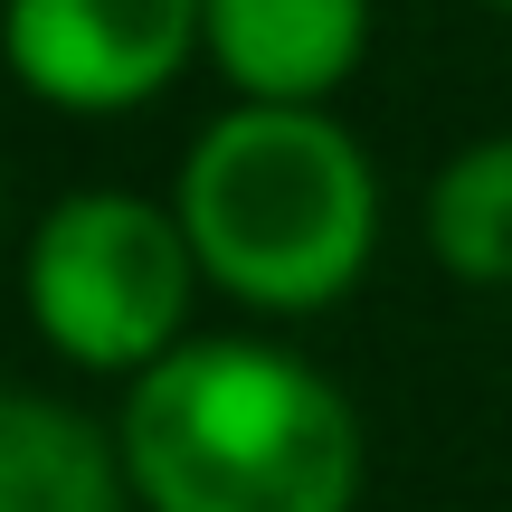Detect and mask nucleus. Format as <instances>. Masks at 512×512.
<instances>
[{
	"label": "nucleus",
	"instance_id": "obj_1",
	"mask_svg": "<svg viewBox=\"0 0 512 512\" xmlns=\"http://www.w3.org/2000/svg\"><path fill=\"white\" fill-rule=\"evenodd\" d=\"M124 475L143 512H351L361 418L275 342H181L124 389Z\"/></svg>",
	"mask_w": 512,
	"mask_h": 512
},
{
	"label": "nucleus",
	"instance_id": "obj_2",
	"mask_svg": "<svg viewBox=\"0 0 512 512\" xmlns=\"http://www.w3.org/2000/svg\"><path fill=\"white\" fill-rule=\"evenodd\" d=\"M181 228L209 285L256 313H323L370 275L380 171L323 105H238L181 162Z\"/></svg>",
	"mask_w": 512,
	"mask_h": 512
},
{
	"label": "nucleus",
	"instance_id": "obj_3",
	"mask_svg": "<svg viewBox=\"0 0 512 512\" xmlns=\"http://www.w3.org/2000/svg\"><path fill=\"white\" fill-rule=\"evenodd\" d=\"M200 285L181 209H152L143 190H67L29 238V323L57 361L124 370L181 351V313Z\"/></svg>",
	"mask_w": 512,
	"mask_h": 512
},
{
	"label": "nucleus",
	"instance_id": "obj_4",
	"mask_svg": "<svg viewBox=\"0 0 512 512\" xmlns=\"http://www.w3.org/2000/svg\"><path fill=\"white\" fill-rule=\"evenodd\" d=\"M209 48V0H10V67L57 114H124Z\"/></svg>",
	"mask_w": 512,
	"mask_h": 512
},
{
	"label": "nucleus",
	"instance_id": "obj_5",
	"mask_svg": "<svg viewBox=\"0 0 512 512\" xmlns=\"http://www.w3.org/2000/svg\"><path fill=\"white\" fill-rule=\"evenodd\" d=\"M370 48V0H209V67L247 105H323Z\"/></svg>",
	"mask_w": 512,
	"mask_h": 512
},
{
	"label": "nucleus",
	"instance_id": "obj_6",
	"mask_svg": "<svg viewBox=\"0 0 512 512\" xmlns=\"http://www.w3.org/2000/svg\"><path fill=\"white\" fill-rule=\"evenodd\" d=\"M124 503L133 475L105 427H86L38 389L0 399V512H124Z\"/></svg>",
	"mask_w": 512,
	"mask_h": 512
},
{
	"label": "nucleus",
	"instance_id": "obj_7",
	"mask_svg": "<svg viewBox=\"0 0 512 512\" xmlns=\"http://www.w3.org/2000/svg\"><path fill=\"white\" fill-rule=\"evenodd\" d=\"M427 256L456 285H512V133L465 143L427 181Z\"/></svg>",
	"mask_w": 512,
	"mask_h": 512
},
{
	"label": "nucleus",
	"instance_id": "obj_8",
	"mask_svg": "<svg viewBox=\"0 0 512 512\" xmlns=\"http://www.w3.org/2000/svg\"><path fill=\"white\" fill-rule=\"evenodd\" d=\"M484 10H512V0H484Z\"/></svg>",
	"mask_w": 512,
	"mask_h": 512
}]
</instances>
